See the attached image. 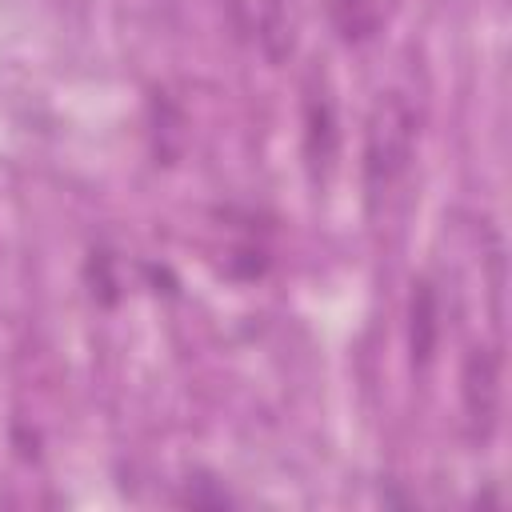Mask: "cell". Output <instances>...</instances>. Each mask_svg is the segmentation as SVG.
Returning a JSON list of instances; mask_svg holds the SVG:
<instances>
[{
  "label": "cell",
  "instance_id": "cell-1",
  "mask_svg": "<svg viewBox=\"0 0 512 512\" xmlns=\"http://www.w3.org/2000/svg\"><path fill=\"white\" fill-rule=\"evenodd\" d=\"M412 140H416V116L404 104V96L396 92L380 96L368 116V144H364V172L372 192H384L408 168Z\"/></svg>",
  "mask_w": 512,
  "mask_h": 512
},
{
  "label": "cell",
  "instance_id": "cell-2",
  "mask_svg": "<svg viewBox=\"0 0 512 512\" xmlns=\"http://www.w3.org/2000/svg\"><path fill=\"white\" fill-rule=\"evenodd\" d=\"M464 408L480 436H488L500 412V360L488 348H476L464 364Z\"/></svg>",
  "mask_w": 512,
  "mask_h": 512
},
{
  "label": "cell",
  "instance_id": "cell-3",
  "mask_svg": "<svg viewBox=\"0 0 512 512\" xmlns=\"http://www.w3.org/2000/svg\"><path fill=\"white\" fill-rule=\"evenodd\" d=\"M436 336H440V308H436V292L428 280L412 284V304H408V344H412V360L424 368L436 352Z\"/></svg>",
  "mask_w": 512,
  "mask_h": 512
},
{
  "label": "cell",
  "instance_id": "cell-4",
  "mask_svg": "<svg viewBox=\"0 0 512 512\" xmlns=\"http://www.w3.org/2000/svg\"><path fill=\"white\" fill-rule=\"evenodd\" d=\"M332 20L348 40H364L376 28V8L372 0H332Z\"/></svg>",
  "mask_w": 512,
  "mask_h": 512
},
{
  "label": "cell",
  "instance_id": "cell-5",
  "mask_svg": "<svg viewBox=\"0 0 512 512\" xmlns=\"http://www.w3.org/2000/svg\"><path fill=\"white\" fill-rule=\"evenodd\" d=\"M332 148H336V136H332V112H328V104L324 100H308V152H312V160L320 164H328L332 160Z\"/></svg>",
  "mask_w": 512,
  "mask_h": 512
}]
</instances>
